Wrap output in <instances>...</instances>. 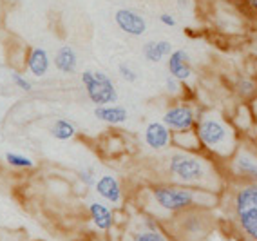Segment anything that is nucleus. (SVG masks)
Instances as JSON below:
<instances>
[{
	"label": "nucleus",
	"mask_w": 257,
	"mask_h": 241,
	"mask_svg": "<svg viewBox=\"0 0 257 241\" xmlns=\"http://www.w3.org/2000/svg\"><path fill=\"white\" fill-rule=\"evenodd\" d=\"M167 174L178 185L194 189L217 190L221 185L216 165L208 158L192 151H178L170 154L167 162Z\"/></svg>",
	"instance_id": "f257e3e1"
},
{
	"label": "nucleus",
	"mask_w": 257,
	"mask_h": 241,
	"mask_svg": "<svg viewBox=\"0 0 257 241\" xmlns=\"http://www.w3.org/2000/svg\"><path fill=\"white\" fill-rule=\"evenodd\" d=\"M196 135L203 151L214 160H230L239 149V135L225 116L217 111L199 112Z\"/></svg>",
	"instance_id": "f03ea898"
},
{
	"label": "nucleus",
	"mask_w": 257,
	"mask_h": 241,
	"mask_svg": "<svg viewBox=\"0 0 257 241\" xmlns=\"http://www.w3.org/2000/svg\"><path fill=\"white\" fill-rule=\"evenodd\" d=\"M152 198L160 205L161 209L169 212H183V210L194 209V207H207L214 199L212 190L205 189H194V187L178 185H158L152 189Z\"/></svg>",
	"instance_id": "7ed1b4c3"
},
{
	"label": "nucleus",
	"mask_w": 257,
	"mask_h": 241,
	"mask_svg": "<svg viewBox=\"0 0 257 241\" xmlns=\"http://www.w3.org/2000/svg\"><path fill=\"white\" fill-rule=\"evenodd\" d=\"M235 218L241 230L257 241V181H244L234 196Z\"/></svg>",
	"instance_id": "20e7f679"
},
{
	"label": "nucleus",
	"mask_w": 257,
	"mask_h": 241,
	"mask_svg": "<svg viewBox=\"0 0 257 241\" xmlns=\"http://www.w3.org/2000/svg\"><path fill=\"white\" fill-rule=\"evenodd\" d=\"M82 82L87 96L94 105H112L118 100V93L112 80L101 71H83Z\"/></svg>",
	"instance_id": "39448f33"
},
{
	"label": "nucleus",
	"mask_w": 257,
	"mask_h": 241,
	"mask_svg": "<svg viewBox=\"0 0 257 241\" xmlns=\"http://www.w3.org/2000/svg\"><path fill=\"white\" fill-rule=\"evenodd\" d=\"M199 112L188 103H176L169 107L163 114V124L169 127L172 133H183V131L196 129Z\"/></svg>",
	"instance_id": "423d86ee"
},
{
	"label": "nucleus",
	"mask_w": 257,
	"mask_h": 241,
	"mask_svg": "<svg viewBox=\"0 0 257 241\" xmlns=\"http://www.w3.org/2000/svg\"><path fill=\"white\" fill-rule=\"evenodd\" d=\"M114 22L125 35L131 37H142L147 31V20L143 19L138 11L121 8L114 13Z\"/></svg>",
	"instance_id": "0eeeda50"
},
{
	"label": "nucleus",
	"mask_w": 257,
	"mask_h": 241,
	"mask_svg": "<svg viewBox=\"0 0 257 241\" xmlns=\"http://www.w3.org/2000/svg\"><path fill=\"white\" fill-rule=\"evenodd\" d=\"M230 167L235 176L243 178V181H257V158L248 151L237 149V153L230 158Z\"/></svg>",
	"instance_id": "6e6552de"
},
{
	"label": "nucleus",
	"mask_w": 257,
	"mask_h": 241,
	"mask_svg": "<svg viewBox=\"0 0 257 241\" xmlns=\"http://www.w3.org/2000/svg\"><path fill=\"white\" fill-rule=\"evenodd\" d=\"M167 69H169L170 76H174L181 84L188 82L194 74L192 65H190V58H188V53L185 49H174V51L170 53L169 62H167Z\"/></svg>",
	"instance_id": "1a4fd4ad"
},
{
	"label": "nucleus",
	"mask_w": 257,
	"mask_h": 241,
	"mask_svg": "<svg viewBox=\"0 0 257 241\" xmlns=\"http://www.w3.org/2000/svg\"><path fill=\"white\" fill-rule=\"evenodd\" d=\"M145 144L154 151L167 149L172 144V131L163 122H152L145 129Z\"/></svg>",
	"instance_id": "9d476101"
},
{
	"label": "nucleus",
	"mask_w": 257,
	"mask_h": 241,
	"mask_svg": "<svg viewBox=\"0 0 257 241\" xmlns=\"http://www.w3.org/2000/svg\"><path fill=\"white\" fill-rule=\"evenodd\" d=\"M96 192L101 196L103 199L110 201V203H119L121 201V187H119L118 180L114 176H101L96 181Z\"/></svg>",
	"instance_id": "9b49d317"
},
{
	"label": "nucleus",
	"mask_w": 257,
	"mask_h": 241,
	"mask_svg": "<svg viewBox=\"0 0 257 241\" xmlns=\"http://www.w3.org/2000/svg\"><path fill=\"white\" fill-rule=\"evenodd\" d=\"M94 116L98 120L105 122V124H110V126H119L127 122V109L119 105H98L94 109Z\"/></svg>",
	"instance_id": "f8f14e48"
},
{
	"label": "nucleus",
	"mask_w": 257,
	"mask_h": 241,
	"mask_svg": "<svg viewBox=\"0 0 257 241\" xmlns=\"http://www.w3.org/2000/svg\"><path fill=\"white\" fill-rule=\"evenodd\" d=\"M55 65L60 73L73 74L78 65V56L71 46H62L55 55Z\"/></svg>",
	"instance_id": "ddd939ff"
},
{
	"label": "nucleus",
	"mask_w": 257,
	"mask_h": 241,
	"mask_svg": "<svg viewBox=\"0 0 257 241\" xmlns=\"http://www.w3.org/2000/svg\"><path fill=\"white\" fill-rule=\"evenodd\" d=\"M28 69L31 71L35 76H44L49 69V55L46 49L42 47H35L28 55Z\"/></svg>",
	"instance_id": "4468645a"
},
{
	"label": "nucleus",
	"mask_w": 257,
	"mask_h": 241,
	"mask_svg": "<svg viewBox=\"0 0 257 241\" xmlns=\"http://www.w3.org/2000/svg\"><path fill=\"white\" fill-rule=\"evenodd\" d=\"M174 51L172 49V44L169 40H158V42H147L143 46V56L147 58L152 64H158L161 62L165 56H169L170 53Z\"/></svg>",
	"instance_id": "2eb2a0df"
},
{
	"label": "nucleus",
	"mask_w": 257,
	"mask_h": 241,
	"mask_svg": "<svg viewBox=\"0 0 257 241\" xmlns=\"http://www.w3.org/2000/svg\"><path fill=\"white\" fill-rule=\"evenodd\" d=\"M89 212H91V218L94 221L100 230H109L110 225H112V214L107 207H103L101 203H91L89 207Z\"/></svg>",
	"instance_id": "dca6fc26"
},
{
	"label": "nucleus",
	"mask_w": 257,
	"mask_h": 241,
	"mask_svg": "<svg viewBox=\"0 0 257 241\" xmlns=\"http://www.w3.org/2000/svg\"><path fill=\"white\" fill-rule=\"evenodd\" d=\"M235 93L241 100H252L257 94V80L250 78V76L239 78L235 84Z\"/></svg>",
	"instance_id": "f3484780"
},
{
	"label": "nucleus",
	"mask_w": 257,
	"mask_h": 241,
	"mask_svg": "<svg viewBox=\"0 0 257 241\" xmlns=\"http://www.w3.org/2000/svg\"><path fill=\"white\" fill-rule=\"evenodd\" d=\"M51 133L56 140H71L74 135H76V129L71 122L67 120H56L51 127Z\"/></svg>",
	"instance_id": "a211bd4d"
},
{
	"label": "nucleus",
	"mask_w": 257,
	"mask_h": 241,
	"mask_svg": "<svg viewBox=\"0 0 257 241\" xmlns=\"http://www.w3.org/2000/svg\"><path fill=\"white\" fill-rule=\"evenodd\" d=\"M6 160H8V163L10 165H13V167H33V162L29 160V158L22 156V154H15V153H8L6 154Z\"/></svg>",
	"instance_id": "6ab92c4d"
},
{
	"label": "nucleus",
	"mask_w": 257,
	"mask_h": 241,
	"mask_svg": "<svg viewBox=\"0 0 257 241\" xmlns=\"http://www.w3.org/2000/svg\"><path fill=\"white\" fill-rule=\"evenodd\" d=\"M134 241H169L160 230H145L134 236Z\"/></svg>",
	"instance_id": "aec40b11"
},
{
	"label": "nucleus",
	"mask_w": 257,
	"mask_h": 241,
	"mask_svg": "<svg viewBox=\"0 0 257 241\" xmlns=\"http://www.w3.org/2000/svg\"><path fill=\"white\" fill-rule=\"evenodd\" d=\"M118 71H119V74H121V78H123L125 82H131V84H133V82H136V80H138V74L134 73V71L131 69L127 64H119Z\"/></svg>",
	"instance_id": "412c9836"
},
{
	"label": "nucleus",
	"mask_w": 257,
	"mask_h": 241,
	"mask_svg": "<svg viewBox=\"0 0 257 241\" xmlns=\"http://www.w3.org/2000/svg\"><path fill=\"white\" fill-rule=\"evenodd\" d=\"M165 85H167V91L169 93H172V94H176V93H179L181 91V82L179 80H176L174 76H167V80H165Z\"/></svg>",
	"instance_id": "4be33fe9"
},
{
	"label": "nucleus",
	"mask_w": 257,
	"mask_h": 241,
	"mask_svg": "<svg viewBox=\"0 0 257 241\" xmlns=\"http://www.w3.org/2000/svg\"><path fill=\"white\" fill-rule=\"evenodd\" d=\"M13 82L17 85H19L20 89H24V91H31V84H29V82L26 78H22V76H20L19 73L13 74Z\"/></svg>",
	"instance_id": "5701e85b"
},
{
	"label": "nucleus",
	"mask_w": 257,
	"mask_h": 241,
	"mask_svg": "<svg viewBox=\"0 0 257 241\" xmlns=\"http://www.w3.org/2000/svg\"><path fill=\"white\" fill-rule=\"evenodd\" d=\"M160 22L163 24V26L174 28L176 24H178V20L174 19V15H170V13H161V15H160Z\"/></svg>",
	"instance_id": "b1692460"
},
{
	"label": "nucleus",
	"mask_w": 257,
	"mask_h": 241,
	"mask_svg": "<svg viewBox=\"0 0 257 241\" xmlns=\"http://www.w3.org/2000/svg\"><path fill=\"white\" fill-rule=\"evenodd\" d=\"M244 10H246V13H250L252 17H255L257 19V0H244Z\"/></svg>",
	"instance_id": "393cba45"
},
{
	"label": "nucleus",
	"mask_w": 257,
	"mask_h": 241,
	"mask_svg": "<svg viewBox=\"0 0 257 241\" xmlns=\"http://www.w3.org/2000/svg\"><path fill=\"white\" fill-rule=\"evenodd\" d=\"M80 178H82V181L85 183V185H92V183H94V176H92L91 169H87V171H82Z\"/></svg>",
	"instance_id": "a878e982"
},
{
	"label": "nucleus",
	"mask_w": 257,
	"mask_h": 241,
	"mask_svg": "<svg viewBox=\"0 0 257 241\" xmlns=\"http://www.w3.org/2000/svg\"><path fill=\"white\" fill-rule=\"evenodd\" d=\"M145 223H147L149 230H160V228H158V223H156V219L147 218V219H145Z\"/></svg>",
	"instance_id": "bb28decb"
},
{
	"label": "nucleus",
	"mask_w": 257,
	"mask_h": 241,
	"mask_svg": "<svg viewBox=\"0 0 257 241\" xmlns=\"http://www.w3.org/2000/svg\"><path fill=\"white\" fill-rule=\"evenodd\" d=\"M223 2H226L230 6H235V8H243L244 6V0H223Z\"/></svg>",
	"instance_id": "cd10ccee"
},
{
	"label": "nucleus",
	"mask_w": 257,
	"mask_h": 241,
	"mask_svg": "<svg viewBox=\"0 0 257 241\" xmlns=\"http://www.w3.org/2000/svg\"><path fill=\"white\" fill-rule=\"evenodd\" d=\"M255 65H257V56H255Z\"/></svg>",
	"instance_id": "c85d7f7f"
},
{
	"label": "nucleus",
	"mask_w": 257,
	"mask_h": 241,
	"mask_svg": "<svg viewBox=\"0 0 257 241\" xmlns=\"http://www.w3.org/2000/svg\"><path fill=\"white\" fill-rule=\"evenodd\" d=\"M255 44H257V40H255Z\"/></svg>",
	"instance_id": "c756f323"
}]
</instances>
